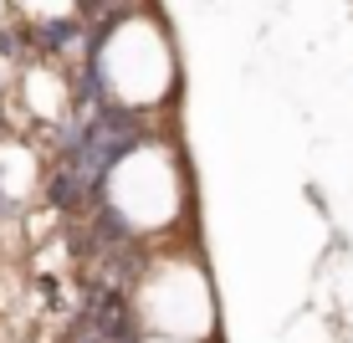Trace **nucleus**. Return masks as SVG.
<instances>
[{
	"mask_svg": "<svg viewBox=\"0 0 353 343\" xmlns=\"http://www.w3.org/2000/svg\"><path fill=\"white\" fill-rule=\"evenodd\" d=\"M133 323L154 338L179 343H221V317H215V292L205 262L194 251H164L133 282Z\"/></svg>",
	"mask_w": 353,
	"mask_h": 343,
	"instance_id": "nucleus-1",
	"label": "nucleus"
},
{
	"mask_svg": "<svg viewBox=\"0 0 353 343\" xmlns=\"http://www.w3.org/2000/svg\"><path fill=\"white\" fill-rule=\"evenodd\" d=\"M108 205L133 236H174L190 215V179L169 169L159 144H139L108 169Z\"/></svg>",
	"mask_w": 353,
	"mask_h": 343,
	"instance_id": "nucleus-2",
	"label": "nucleus"
},
{
	"mask_svg": "<svg viewBox=\"0 0 353 343\" xmlns=\"http://www.w3.org/2000/svg\"><path fill=\"white\" fill-rule=\"evenodd\" d=\"M103 82L123 108H154L159 92H174V52L149 16H128L103 41Z\"/></svg>",
	"mask_w": 353,
	"mask_h": 343,
	"instance_id": "nucleus-3",
	"label": "nucleus"
},
{
	"mask_svg": "<svg viewBox=\"0 0 353 343\" xmlns=\"http://www.w3.org/2000/svg\"><path fill=\"white\" fill-rule=\"evenodd\" d=\"M139 343H179V338H154V333H143Z\"/></svg>",
	"mask_w": 353,
	"mask_h": 343,
	"instance_id": "nucleus-4",
	"label": "nucleus"
}]
</instances>
